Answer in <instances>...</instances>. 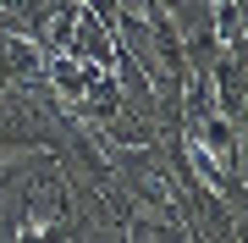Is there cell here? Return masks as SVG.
Returning a JSON list of instances; mask_svg holds the SVG:
<instances>
[{
	"instance_id": "obj_1",
	"label": "cell",
	"mask_w": 248,
	"mask_h": 243,
	"mask_svg": "<svg viewBox=\"0 0 248 243\" xmlns=\"http://www.w3.org/2000/svg\"><path fill=\"white\" fill-rule=\"evenodd\" d=\"M66 55H78V61H89V66H110V61H116V33L94 17L89 6H78V22H72Z\"/></svg>"
}]
</instances>
